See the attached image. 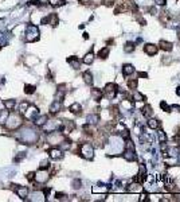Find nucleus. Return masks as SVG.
Returning a JSON list of instances; mask_svg holds the SVG:
<instances>
[{
	"label": "nucleus",
	"mask_w": 180,
	"mask_h": 202,
	"mask_svg": "<svg viewBox=\"0 0 180 202\" xmlns=\"http://www.w3.org/2000/svg\"><path fill=\"white\" fill-rule=\"evenodd\" d=\"M39 39V30L36 26L34 24H30L27 26V30H26V40L27 42H35V40Z\"/></svg>",
	"instance_id": "obj_1"
},
{
	"label": "nucleus",
	"mask_w": 180,
	"mask_h": 202,
	"mask_svg": "<svg viewBox=\"0 0 180 202\" xmlns=\"http://www.w3.org/2000/svg\"><path fill=\"white\" fill-rule=\"evenodd\" d=\"M79 154L82 155L85 159H92L94 151H93V147L89 144V143H85V144H82L79 147Z\"/></svg>",
	"instance_id": "obj_2"
},
{
	"label": "nucleus",
	"mask_w": 180,
	"mask_h": 202,
	"mask_svg": "<svg viewBox=\"0 0 180 202\" xmlns=\"http://www.w3.org/2000/svg\"><path fill=\"white\" fill-rule=\"evenodd\" d=\"M12 186H14L16 194L19 195L22 200H26V198L28 197V187H26V186H19V187H16V185H12Z\"/></svg>",
	"instance_id": "obj_3"
},
{
	"label": "nucleus",
	"mask_w": 180,
	"mask_h": 202,
	"mask_svg": "<svg viewBox=\"0 0 180 202\" xmlns=\"http://www.w3.org/2000/svg\"><path fill=\"white\" fill-rule=\"evenodd\" d=\"M39 115V112L38 109H36L35 107H31V105H28V108L26 109V112L23 113V116H26V117H28L30 120H34L36 116Z\"/></svg>",
	"instance_id": "obj_4"
},
{
	"label": "nucleus",
	"mask_w": 180,
	"mask_h": 202,
	"mask_svg": "<svg viewBox=\"0 0 180 202\" xmlns=\"http://www.w3.org/2000/svg\"><path fill=\"white\" fill-rule=\"evenodd\" d=\"M48 155H50L51 159L54 160H58V159H62L63 158V152L59 148H51V150H48Z\"/></svg>",
	"instance_id": "obj_5"
},
{
	"label": "nucleus",
	"mask_w": 180,
	"mask_h": 202,
	"mask_svg": "<svg viewBox=\"0 0 180 202\" xmlns=\"http://www.w3.org/2000/svg\"><path fill=\"white\" fill-rule=\"evenodd\" d=\"M48 179V174L46 173V170H40L39 173H35V179L34 181L42 183V182H46Z\"/></svg>",
	"instance_id": "obj_6"
},
{
	"label": "nucleus",
	"mask_w": 180,
	"mask_h": 202,
	"mask_svg": "<svg viewBox=\"0 0 180 202\" xmlns=\"http://www.w3.org/2000/svg\"><path fill=\"white\" fill-rule=\"evenodd\" d=\"M105 93H106L109 97H114L117 93V85L116 84H108V85L105 86Z\"/></svg>",
	"instance_id": "obj_7"
},
{
	"label": "nucleus",
	"mask_w": 180,
	"mask_h": 202,
	"mask_svg": "<svg viewBox=\"0 0 180 202\" xmlns=\"http://www.w3.org/2000/svg\"><path fill=\"white\" fill-rule=\"evenodd\" d=\"M157 50H159V47L155 45H152V43H148V45L144 46V51L147 53L148 55H155L157 53Z\"/></svg>",
	"instance_id": "obj_8"
},
{
	"label": "nucleus",
	"mask_w": 180,
	"mask_h": 202,
	"mask_svg": "<svg viewBox=\"0 0 180 202\" xmlns=\"http://www.w3.org/2000/svg\"><path fill=\"white\" fill-rule=\"evenodd\" d=\"M61 108H62V102L58 101V100H55L54 102H52V105L50 107V113H52V115L58 113V112L61 111Z\"/></svg>",
	"instance_id": "obj_9"
},
{
	"label": "nucleus",
	"mask_w": 180,
	"mask_h": 202,
	"mask_svg": "<svg viewBox=\"0 0 180 202\" xmlns=\"http://www.w3.org/2000/svg\"><path fill=\"white\" fill-rule=\"evenodd\" d=\"M34 123H35V125H38V127H42V125H45L46 123H47V116H36L35 119H34Z\"/></svg>",
	"instance_id": "obj_10"
},
{
	"label": "nucleus",
	"mask_w": 180,
	"mask_h": 202,
	"mask_svg": "<svg viewBox=\"0 0 180 202\" xmlns=\"http://www.w3.org/2000/svg\"><path fill=\"white\" fill-rule=\"evenodd\" d=\"M8 116H10V111H8V109L0 112V124H2V125H4V124L7 123Z\"/></svg>",
	"instance_id": "obj_11"
},
{
	"label": "nucleus",
	"mask_w": 180,
	"mask_h": 202,
	"mask_svg": "<svg viewBox=\"0 0 180 202\" xmlns=\"http://www.w3.org/2000/svg\"><path fill=\"white\" fill-rule=\"evenodd\" d=\"M160 49L161 50H164V51H171L172 50V43H169V42H165V40H160Z\"/></svg>",
	"instance_id": "obj_12"
},
{
	"label": "nucleus",
	"mask_w": 180,
	"mask_h": 202,
	"mask_svg": "<svg viewBox=\"0 0 180 202\" xmlns=\"http://www.w3.org/2000/svg\"><path fill=\"white\" fill-rule=\"evenodd\" d=\"M67 62H69V63L74 67V69H79L81 62H79V60H78L77 57H70V58H67Z\"/></svg>",
	"instance_id": "obj_13"
},
{
	"label": "nucleus",
	"mask_w": 180,
	"mask_h": 202,
	"mask_svg": "<svg viewBox=\"0 0 180 202\" xmlns=\"http://www.w3.org/2000/svg\"><path fill=\"white\" fill-rule=\"evenodd\" d=\"M81 111H82V108H81V105L78 102H74L73 105L70 107V112L74 115H81Z\"/></svg>",
	"instance_id": "obj_14"
},
{
	"label": "nucleus",
	"mask_w": 180,
	"mask_h": 202,
	"mask_svg": "<svg viewBox=\"0 0 180 202\" xmlns=\"http://www.w3.org/2000/svg\"><path fill=\"white\" fill-rule=\"evenodd\" d=\"M133 71H135V67H133L132 65H124L122 66V74L124 76H129V74H132Z\"/></svg>",
	"instance_id": "obj_15"
},
{
	"label": "nucleus",
	"mask_w": 180,
	"mask_h": 202,
	"mask_svg": "<svg viewBox=\"0 0 180 202\" xmlns=\"http://www.w3.org/2000/svg\"><path fill=\"white\" fill-rule=\"evenodd\" d=\"M83 81H85L88 85H93V76L90 71H85V73H83Z\"/></svg>",
	"instance_id": "obj_16"
},
{
	"label": "nucleus",
	"mask_w": 180,
	"mask_h": 202,
	"mask_svg": "<svg viewBox=\"0 0 180 202\" xmlns=\"http://www.w3.org/2000/svg\"><path fill=\"white\" fill-rule=\"evenodd\" d=\"M92 96L94 97V100L100 101L102 98V96H104V93H102L101 91H98V89H92Z\"/></svg>",
	"instance_id": "obj_17"
},
{
	"label": "nucleus",
	"mask_w": 180,
	"mask_h": 202,
	"mask_svg": "<svg viewBox=\"0 0 180 202\" xmlns=\"http://www.w3.org/2000/svg\"><path fill=\"white\" fill-rule=\"evenodd\" d=\"M15 105H16V101L15 100H4V107H5V109H8V111H12L15 108Z\"/></svg>",
	"instance_id": "obj_18"
},
{
	"label": "nucleus",
	"mask_w": 180,
	"mask_h": 202,
	"mask_svg": "<svg viewBox=\"0 0 180 202\" xmlns=\"http://www.w3.org/2000/svg\"><path fill=\"white\" fill-rule=\"evenodd\" d=\"M93 61H94V54L90 51V53H88V54L85 55V58H83V62H85L86 65H90Z\"/></svg>",
	"instance_id": "obj_19"
},
{
	"label": "nucleus",
	"mask_w": 180,
	"mask_h": 202,
	"mask_svg": "<svg viewBox=\"0 0 180 202\" xmlns=\"http://www.w3.org/2000/svg\"><path fill=\"white\" fill-rule=\"evenodd\" d=\"M148 125H149V128H152V129H157L160 127V123L155 119H149L148 120Z\"/></svg>",
	"instance_id": "obj_20"
},
{
	"label": "nucleus",
	"mask_w": 180,
	"mask_h": 202,
	"mask_svg": "<svg viewBox=\"0 0 180 202\" xmlns=\"http://www.w3.org/2000/svg\"><path fill=\"white\" fill-rule=\"evenodd\" d=\"M108 55H109V47H104V49H101V50L98 51V57L102 58V60H105Z\"/></svg>",
	"instance_id": "obj_21"
},
{
	"label": "nucleus",
	"mask_w": 180,
	"mask_h": 202,
	"mask_svg": "<svg viewBox=\"0 0 180 202\" xmlns=\"http://www.w3.org/2000/svg\"><path fill=\"white\" fill-rule=\"evenodd\" d=\"M141 111H142V115H144V116H147V117L152 116V107H151V105H145Z\"/></svg>",
	"instance_id": "obj_22"
},
{
	"label": "nucleus",
	"mask_w": 180,
	"mask_h": 202,
	"mask_svg": "<svg viewBox=\"0 0 180 202\" xmlns=\"http://www.w3.org/2000/svg\"><path fill=\"white\" fill-rule=\"evenodd\" d=\"M35 91H36L35 85H26L24 86V93H26V94H32V93H35Z\"/></svg>",
	"instance_id": "obj_23"
},
{
	"label": "nucleus",
	"mask_w": 180,
	"mask_h": 202,
	"mask_svg": "<svg viewBox=\"0 0 180 202\" xmlns=\"http://www.w3.org/2000/svg\"><path fill=\"white\" fill-rule=\"evenodd\" d=\"M133 98H135L136 101H144V100H145V96L141 94L140 92L135 91V92H133Z\"/></svg>",
	"instance_id": "obj_24"
},
{
	"label": "nucleus",
	"mask_w": 180,
	"mask_h": 202,
	"mask_svg": "<svg viewBox=\"0 0 180 202\" xmlns=\"http://www.w3.org/2000/svg\"><path fill=\"white\" fill-rule=\"evenodd\" d=\"M48 3H50L52 7H59V5L65 4V0H48Z\"/></svg>",
	"instance_id": "obj_25"
},
{
	"label": "nucleus",
	"mask_w": 180,
	"mask_h": 202,
	"mask_svg": "<svg viewBox=\"0 0 180 202\" xmlns=\"http://www.w3.org/2000/svg\"><path fill=\"white\" fill-rule=\"evenodd\" d=\"M124 50H125V53H132L133 50H135V43L128 42L125 45V47H124Z\"/></svg>",
	"instance_id": "obj_26"
},
{
	"label": "nucleus",
	"mask_w": 180,
	"mask_h": 202,
	"mask_svg": "<svg viewBox=\"0 0 180 202\" xmlns=\"http://www.w3.org/2000/svg\"><path fill=\"white\" fill-rule=\"evenodd\" d=\"M28 102H26V101H23V102H22V104H20V108H19V113L22 115V116H23V113H24V112H26V109H27V108H28Z\"/></svg>",
	"instance_id": "obj_27"
},
{
	"label": "nucleus",
	"mask_w": 180,
	"mask_h": 202,
	"mask_svg": "<svg viewBox=\"0 0 180 202\" xmlns=\"http://www.w3.org/2000/svg\"><path fill=\"white\" fill-rule=\"evenodd\" d=\"M48 167H50V162H48V160H42V162H40V166H39L40 170H47Z\"/></svg>",
	"instance_id": "obj_28"
},
{
	"label": "nucleus",
	"mask_w": 180,
	"mask_h": 202,
	"mask_svg": "<svg viewBox=\"0 0 180 202\" xmlns=\"http://www.w3.org/2000/svg\"><path fill=\"white\" fill-rule=\"evenodd\" d=\"M88 120H89V124H95L98 121V116L97 115H92V116L88 117Z\"/></svg>",
	"instance_id": "obj_29"
},
{
	"label": "nucleus",
	"mask_w": 180,
	"mask_h": 202,
	"mask_svg": "<svg viewBox=\"0 0 180 202\" xmlns=\"http://www.w3.org/2000/svg\"><path fill=\"white\" fill-rule=\"evenodd\" d=\"M128 85L130 89H136V86H137V80H130L128 82Z\"/></svg>",
	"instance_id": "obj_30"
},
{
	"label": "nucleus",
	"mask_w": 180,
	"mask_h": 202,
	"mask_svg": "<svg viewBox=\"0 0 180 202\" xmlns=\"http://www.w3.org/2000/svg\"><path fill=\"white\" fill-rule=\"evenodd\" d=\"M27 179H28V181H34V179H35V173H28V174H27Z\"/></svg>",
	"instance_id": "obj_31"
},
{
	"label": "nucleus",
	"mask_w": 180,
	"mask_h": 202,
	"mask_svg": "<svg viewBox=\"0 0 180 202\" xmlns=\"http://www.w3.org/2000/svg\"><path fill=\"white\" fill-rule=\"evenodd\" d=\"M155 3H156L157 5H164L167 3V0H155Z\"/></svg>",
	"instance_id": "obj_32"
},
{
	"label": "nucleus",
	"mask_w": 180,
	"mask_h": 202,
	"mask_svg": "<svg viewBox=\"0 0 180 202\" xmlns=\"http://www.w3.org/2000/svg\"><path fill=\"white\" fill-rule=\"evenodd\" d=\"M73 185H74V186H73L74 189H79V187H81V182H79V181H74Z\"/></svg>",
	"instance_id": "obj_33"
},
{
	"label": "nucleus",
	"mask_w": 180,
	"mask_h": 202,
	"mask_svg": "<svg viewBox=\"0 0 180 202\" xmlns=\"http://www.w3.org/2000/svg\"><path fill=\"white\" fill-rule=\"evenodd\" d=\"M160 107L163 108V109H165V111H168V112H169V107H168V105H167V104H165V102H164V101H163V102H161V104H160Z\"/></svg>",
	"instance_id": "obj_34"
},
{
	"label": "nucleus",
	"mask_w": 180,
	"mask_h": 202,
	"mask_svg": "<svg viewBox=\"0 0 180 202\" xmlns=\"http://www.w3.org/2000/svg\"><path fill=\"white\" fill-rule=\"evenodd\" d=\"M79 3H82V4H89L90 0H79Z\"/></svg>",
	"instance_id": "obj_35"
},
{
	"label": "nucleus",
	"mask_w": 180,
	"mask_h": 202,
	"mask_svg": "<svg viewBox=\"0 0 180 202\" xmlns=\"http://www.w3.org/2000/svg\"><path fill=\"white\" fill-rule=\"evenodd\" d=\"M138 76H140V77H144V78H147V73H142V71H140V73H138Z\"/></svg>",
	"instance_id": "obj_36"
},
{
	"label": "nucleus",
	"mask_w": 180,
	"mask_h": 202,
	"mask_svg": "<svg viewBox=\"0 0 180 202\" xmlns=\"http://www.w3.org/2000/svg\"><path fill=\"white\" fill-rule=\"evenodd\" d=\"M176 93H178V94L180 96V86H179V88H178V89H176Z\"/></svg>",
	"instance_id": "obj_37"
},
{
	"label": "nucleus",
	"mask_w": 180,
	"mask_h": 202,
	"mask_svg": "<svg viewBox=\"0 0 180 202\" xmlns=\"http://www.w3.org/2000/svg\"><path fill=\"white\" fill-rule=\"evenodd\" d=\"M179 39H180V34H179Z\"/></svg>",
	"instance_id": "obj_38"
}]
</instances>
